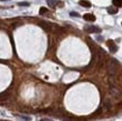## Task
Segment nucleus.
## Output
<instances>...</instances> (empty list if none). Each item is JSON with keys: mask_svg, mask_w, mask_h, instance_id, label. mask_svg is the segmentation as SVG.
<instances>
[{"mask_svg": "<svg viewBox=\"0 0 122 121\" xmlns=\"http://www.w3.org/2000/svg\"><path fill=\"white\" fill-rule=\"evenodd\" d=\"M84 30L87 31V33H97V34L101 33V28L95 27V26H86V27H84Z\"/></svg>", "mask_w": 122, "mask_h": 121, "instance_id": "1", "label": "nucleus"}, {"mask_svg": "<svg viewBox=\"0 0 122 121\" xmlns=\"http://www.w3.org/2000/svg\"><path fill=\"white\" fill-rule=\"evenodd\" d=\"M106 44H108V46H109V48H110V52L111 53H117L118 52V46L115 45V43H114L113 40H108L106 42Z\"/></svg>", "mask_w": 122, "mask_h": 121, "instance_id": "2", "label": "nucleus"}, {"mask_svg": "<svg viewBox=\"0 0 122 121\" xmlns=\"http://www.w3.org/2000/svg\"><path fill=\"white\" fill-rule=\"evenodd\" d=\"M39 26L42 27L43 29H45L46 31H51L52 30L51 24H49V22H39Z\"/></svg>", "mask_w": 122, "mask_h": 121, "instance_id": "3", "label": "nucleus"}, {"mask_svg": "<svg viewBox=\"0 0 122 121\" xmlns=\"http://www.w3.org/2000/svg\"><path fill=\"white\" fill-rule=\"evenodd\" d=\"M83 18H84L86 22H95V16L94 15H92V13H85L84 16H83Z\"/></svg>", "mask_w": 122, "mask_h": 121, "instance_id": "4", "label": "nucleus"}, {"mask_svg": "<svg viewBox=\"0 0 122 121\" xmlns=\"http://www.w3.org/2000/svg\"><path fill=\"white\" fill-rule=\"evenodd\" d=\"M78 4H80L82 7H86V8H90V7H91V2L87 1V0H80Z\"/></svg>", "mask_w": 122, "mask_h": 121, "instance_id": "5", "label": "nucleus"}, {"mask_svg": "<svg viewBox=\"0 0 122 121\" xmlns=\"http://www.w3.org/2000/svg\"><path fill=\"white\" fill-rule=\"evenodd\" d=\"M47 4H48V6H49V7L54 8L55 6L58 4V0H47Z\"/></svg>", "mask_w": 122, "mask_h": 121, "instance_id": "6", "label": "nucleus"}, {"mask_svg": "<svg viewBox=\"0 0 122 121\" xmlns=\"http://www.w3.org/2000/svg\"><path fill=\"white\" fill-rule=\"evenodd\" d=\"M108 13H111V15H114V13H118V9H117V8H112V7H109V8H108Z\"/></svg>", "mask_w": 122, "mask_h": 121, "instance_id": "7", "label": "nucleus"}, {"mask_svg": "<svg viewBox=\"0 0 122 121\" xmlns=\"http://www.w3.org/2000/svg\"><path fill=\"white\" fill-rule=\"evenodd\" d=\"M113 4L115 7L120 8V7H122V0H113Z\"/></svg>", "mask_w": 122, "mask_h": 121, "instance_id": "8", "label": "nucleus"}, {"mask_svg": "<svg viewBox=\"0 0 122 121\" xmlns=\"http://www.w3.org/2000/svg\"><path fill=\"white\" fill-rule=\"evenodd\" d=\"M47 11H48V10H47V8H45V7H42V8L39 9V15H45Z\"/></svg>", "mask_w": 122, "mask_h": 121, "instance_id": "9", "label": "nucleus"}, {"mask_svg": "<svg viewBox=\"0 0 122 121\" xmlns=\"http://www.w3.org/2000/svg\"><path fill=\"white\" fill-rule=\"evenodd\" d=\"M18 6H21V7H28V6H29V2H18Z\"/></svg>", "mask_w": 122, "mask_h": 121, "instance_id": "10", "label": "nucleus"}, {"mask_svg": "<svg viewBox=\"0 0 122 121\" xmlns=\"http://www.w3.org/2000/svg\"><path fill=\"white\" fill-rule=\"evenodd\" d=\"M70 15H71L72 17H80V15H78L77 13H75V11H72V13H70Z\"/></svg>", "mask_w": 122, "mask_h": 121, "instance_id": "11", "label": "nucleus"}, {"mask_svg": "<svg viewBox=\"0 0 122 121\" xmlns=\"http://www.w3.org/2000/svg\"><path fill=\"white\" fill-rule=\"evenodd\" d=\"M0 1H6V0H0Z\"/></svg>", "mask_w": 122, "mask_h": 121, "instance_id": "12", "label": "nucleus"}]
</instances>
